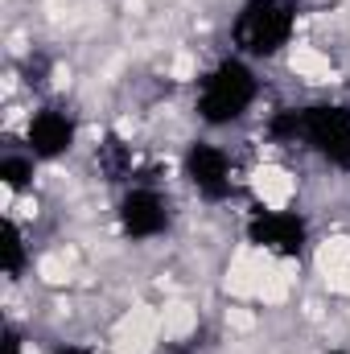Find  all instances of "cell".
Instances as JSON below:
<instances>
[{
	"instance_id": "cell-1",
	"label": "cell",
	"mask_w": 350,
	"mask_h": 354,
	"mask_svg": "<svg viewBox=\"0 0 350 354\" xmlns=\"http://www.w3.org/2000/svg\"><path fill=\"white\" fill-rule=\"evenodd\" d=\"M248 189L256 198V206H264V214H288L293 202L301 198V177L293 174L284 161H260L252 177H248Z\"/></svg>"
},
{
	"instance_id": "cell-2",
	"label": "cell",
	"mask_w": 350,
	"mask_h": 354,
	"mask_svg": "<svg viewBox=\"0 0 350 354\" xmlns=\"http://www.w3.org/2000/svg\"><path fill=\"white\" fill-rule=\"evenodd\" d=\"M284 71H288L301 87H330V83L338 79L334 58H330L322 46H313V41H293V46L284 50Z\"/></svg>"
},
{
	"instance_id": "cell-3",
	"label": "cell",
	"mask_w": 350,
	"mask_h": 354,
	"mask_svg": "<svg viewBox=\"0 0 350 354\" xmlns=\"http://www.w3.org/2000/svg\"><path fill=\"white\" fill-rule=\"evenodd\" d=\"M198 326H202V313L190 297H169L161 305V342L165 346H185L198 338Z\"/></svg>"
}]
</instances>
